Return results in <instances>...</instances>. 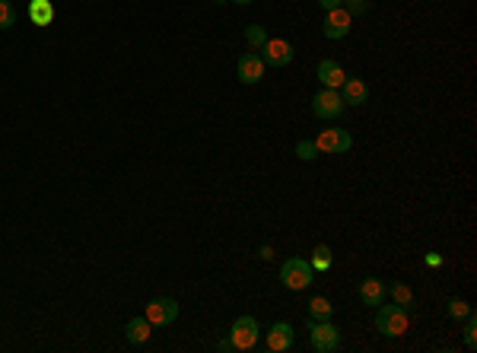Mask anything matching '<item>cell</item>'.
<instances>
[{"label":"cell","instance_id":"d4e9b609","mask_svg":"<svg viewBox=\"0 0 477 353\" xmlns=\"http://www.w3.org/2000/svg\"><path fill=\"white\" fill-rule=\"evenodd\" d=\"M340 6H344V10L350 13V16H363V13L369 10V0H344Z\"/></svg>","mask_w":477,"mask_h":353},{"label":"cell","instance_id":"4fadbf2b","mask_svg":"<svg viewBox=\"0 0 477 353\" xmlns=\"http://www.w3.org/2000/svg\"><path fill=\"white\" fill-rule=\"evenodd\" d=\"M290 347H293V325L290 322H277L274 328L268 331V350L286 353Z\"/></svg>","mask_w":477,"mask_h":353},{"label":"cell","instance_id":"3957f363","mask_svg":"<svg viewBox=\"0 0 477 353\" xmlns=\"http://www.w3.org/2000/svg\"><path fill=\"white\" fill-rule=\"evenodd\" d=\"M309 341H312V350L315 353H331L340 347V331L331 325V318H325V322H315V318H312Z\"/></svg>","mask_w":477,"mask_h":353},{"label":"cell","instance_id":"7402d4cb","mask_svg":"<svg viewBox=\"0 0 477 353\" xmlns=\"http://www.w3.org/2000/svg\"><path fill=\"white\" fill-rule=\"evenodd\" d=\"M465 347L477 350V318H474V312L465 318Z\"/></svg>","mask_w":477,"mask_h":353},{"label":"cell","instance_id":"8992f818","mask_svg":"<svg viewBox=\"0 0 477 353\" xmlns=\"http://www.w3.org/2000/svg\"><path fill=\"white\" fill-rule=\"evenodd\" d=\"M179 318V302L169 300V296H159V300H150L147 302V322L156 325V328H166Z\"/></svg>","mask_w":477,"mask_h":353},{"label":"cell","instance_id":"52a82bcc","mask_svg":"<svg viewBox=\"0 0 477 353\" xmlns=\"http://www.w3.org/2000/svg\"><path fill=\"white\" fill-rule=\"evenodd\" d=\"M315 147L318 153H347L353 147V137L347 131H340V127H325L315 137Z\"/></svg>","mask_w":477,"mask_h":353},{"label":"cell","instance_id":"7c38bea8","mask_svg":"<svg viewBox=\"0 0 477 353\" xmlns=\"http://www.w3.org/2000/svg\"><path fill=\"white\" fill-rule=\"evenodd\" d=\"M337 93H340V99H344V105H363V102L369 99V86L357 77H347Z\"/></svg>","mask_w":477,"mask_h":353},{"label":"cell","instance_id":"ac0fdd59","mask_svg":"<svg viewBox=\"0 0 477 353\" xmlns=\"http://www.w3.org/2000/svg\"><path fill=\"white\" fill-rule=\"evenodd\" d=\"M331 312H334V305H331V300H325V296H315V300L309 302V315L315 318V322H325V318H331Z\"/></svg>","mask_w":477,"mask_h":353},{"label":"cell","instance_id":"484cf974","mask_svg":"<svg viewBox=\"0 0 477 353\" xmlns=\"http://www.w3.org/2000/svg\"><path fill=\"white\" fill-rule=\"evenodd\" d=\"M318 4H322V10L328 13V10H337V6L344 4V0H318Z\"/></svg>","mask_w":477,"mask_h":353},{"label":"cell","instance_id":"44dd1931","mask_svg":"<svg viewBox=\"0 0 477 353\" xmlns=\"http://www.w3.org/2000/svg\"><path fill=\"white\" fill-rule=\"evenodd\" d=\"M16 26V6L10 0H0V29H10Z\"/></svg>","mask_w":477,"mask_h":353},{"label":"cell","instance_id":"30bf717a","mask_svg":"<svg viewBox=\"0 0 477 353\" xmlns=\"http://www.w3.org/2000/svg\"><path fill=\"white\" fill-rule=\"evenodd\" d=\"M264 60H261V54H255V51H248V54H242L238 58V67H236V73H238V80H242L245 86H255V83H261V77H264Z\"/></svg>","mask_w":477,"mask_h":353},{"label":"cell","instance_id":"603a6c76","mask_svg":"<svg viewBox=\"0 0 477 353\" xmlns=\"http://www.w3.org/2000/svg\"><path fill=\"white\" fill-rule=\"evenodd\" d=\"M296 156H299V159H305V162L318 159V147H315V140H299V144H296Z\"/></svg>","mask_w":477,"mask_h":353},{"label":"cell","instance_id":"4316f807","mask_svg":"<svg viewBox=\"0 0 477 353\" xmlns=\"http://www.w3.org/2000/svg\"><path fill=\"white\" fill-rule=\"evenodd\" d=\"M426 264H429V268H439L442 258H439V255H426Z\"/></svg>","mask_w":477,"mask_h":353},{"label":"cell","instance_id":"9c48e42d","mask_svg":"<svg viewBox=\"0 0 477 353\" xmlns=\"http://www.w3.org/2000/svg\"><path fill=\"white\" fill-rule=\"evenodd\" d=\"M350 26H353V16L344 10V6H337V10H328V13H325L322 32H325V38L337 42V38H344L347 32H350Z\"/></svg>","mask_w":477,"mask_h":353},{"label":"cell","instance_id":"e0dca14e","mask_svg":"<svg viewBox=\"0 0 477 353\" xmlns=\"http://www.w3.org/2000/svg\"><path fill=\"white\" fill-rule=\"evenodd\" d=\"M331 248L328 246H315L312 248V258H309V264H312V270H331Z\"/></svg>","mask_w":477,"mask_h":353},{"label":"cell","instance_id":"2e32d148","mask_svg":"<svg viewBox=\"0 0 477 353\" xmlns=\"http://www.w3.org/2000/svg\"><path fill=\"white\" fill-rule=\"evenodd\" d=\"M150 331H153V325H150L147 315H143V318H131V322H127L125 334H127V341H131V344H147Z\"/></svg>","mask_w":477,"mask_h":353},{"label":"cell","instance_id":"5bb4252c","mask_svg":"<svg viewBox=\"0 0 477 353\" xmlns=\"http://www.w3.org/2000/svg\"><path fill=\"white\" fill-rule=\"evenodd\" d=\"M360 300H363V305H382V300H385V283L379 280V277H366L363 283H360Z\"/></svg>","mask_w":477,"mask_h":353},{"label":"cell","instance_id":"cb8c5ba5","mask_svg":"<svg viewBox=\"0 0 477 353\" xmlns=\"http://www.w3.org/2000/svg\"><path fill=\"white\" fill-rule=\"evenodd\" d=\"M449 315H452L455 322H465V318L471 315V305H468L465 300H452L449 302Z\"/></svg>","mask_w":477,"mask_h":353},{"label":"cell","instance_id":"83f0119b","mask_svg":"<svg viewBox=\"0 0 477 353\" xmlns=\"http://www.w3.org/2000/svg\"><path fill=\"white\" fill-rule=\"evenodd\" d=\"M261 258H264V261H271V258H274V248L264 246V248H261Z\"/></svg>","mask_w":477,"mask_h":353},{"label":"cell","instance_id":"9a60e30c","mask_svg":"<svg viewBox=\"0 0 477 353\" xmlns=\"http://www.w3.org/2000/svg\"><path fill=\"white\" fill-rule=\"evenodd\" d=\"M29 19L36 26H51L54 23V4H51V0H32V4H29Z\"/></svg>","mask_w":477,"mask_h":353},{"label":"cell","instance_id":"7a4b0ae2","mask_svg":"<svg viewBox=\"0 0 477 353\" xmlns=\"http://www.w3.org/2000/svg\"><path fill=\"white\" fill-rule=\"evenodd\" d=\"M312 277H315V270H312V264L305 258H286L281 268V280L286 290H305L312 283Z\"/></svg>","mask_w":477,"mask_h":353},{"label":"cell","instance_id":"d6986e66","mask_svg":"<svg viewBox=\"0 0 477 353\" xmlns=\"http://www.w3.org/2000/svg\"><path fill=\"white\" fill-rule=\"evenodd\" d=\"M388 293H392V300L398 302V305H411L414 302V290L407 287V283H392V287H388Z\"/></svg>","mask_w":477,"mask_h":353},{"label":"cell","instance_id":"8fae6325","mask_svg":"<svg viewBox=\"0 0 477 353\" xmlns=\"http://www.w3.org/2000/svg\"><path fill=\"white\" fill-rule=\"evenodd\" d=\"M315 77H318V83H322L325 90H340V86H344V80H347V73H344V67H340L337 60L325 58V60H318Z\"/></svg>","mask_w":477,"mask_h":353},{"label":"cell","instance_id":"6da1fadb","mask_svg":"<svg viewBox=\"0 0 477 353\" xmlns=\"http://www.w3.org/2000/svg\"><path fill=\"white\" fill-rule=\"evenodd\" d=\"M376 328L385 337H398L407 331V312L404 305H376Z\"/></svg>","mask_w":477,"mask_h":353},{"label":"cell","instance_id":"277c9868","mask_svg":"<svg viewBox=\"0 0 477 353\" xmlns=\"http://www.w3.org/2000/svg\"><path fill=\"white\" fill-rule=\"evenodd\" d=\"M258 318L251 315H242L233 322V328H229V341H233V350H255L258 344Z\"/></svg>","mask_w":477,"mask_h":353},{"label":"cell","instance_id":"5b68a950","mask_svg":"<svg viewBox=\"0 0 477 353\" xmlns=\"http://www.w3.org/2000/svg\"><path fill=\"white\" fill-rule=\"evenodd\" d=\"M344 99H340V93L337 90H322V93H315L312 96V112H315V118H322V121H334V118H340L344 115Z\"/></svg>","mask_w":477,"mask_h":353},{"label":"cell","instance_id":"f1b7e54d","mask_svg":"<svg viewBox=\"0 0 477 353\" xmlns=\"http://www.w3.org/2000/svg\"><path fill=\"white\" fill-rule=\"evenodd\" d=\"M233 4H238V6H245V4H255V0H233Z\"/></svg>","mask_w":477,"mask_h":353},{"label":"cell","instance_id":"ffe728a7","mask_svg":"<svg viewBox=\"0 0 477 353\" xmlns=\"http://www.w3.org/2000/svg\"><path fill=\"white\" fill-rule=\"evenodd\" d=\"M245 42L251 45V48H261L264 42H268V32H264V26H258V23H251L248 29H245Z\"/></svg>","mask_w":477,"mask_h":353},{"label":"cell","instance_id":"ba28073f","mask_svg":"<svg viewBox=\"0 0 477 353\" xmlns=\"http://www.w3.org/2000/svg\"><path fill=\"white\" fill-rule=\"evenodd\" d=\"M293 45L286 42V38H268V42L261 45V60L268 67H286L293 60Z\"/></svg>","mask_w":477,"mask_h":353}]
</instances>
